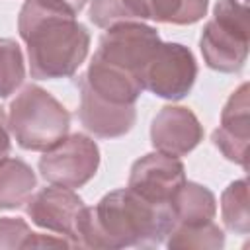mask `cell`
Listing matches in <instances>:
<instances>
[{"mask_svg": "<svg viewBox=\"0 0 250 250\" xmlns=\"http://www.w3.org/2000/svg\"><path fill=\"white\" fill-rule=\"evenodd\" d=\"M80 82H84L96 96L119 105H135L143 92V84L137 74L109 64L98 57H92L90 66Z\"/></svg>", "mask_w": 250, "mask_h": 250, "instance_id": "4fadbf2b", "label": "cell"}, {"mask_svg": "<svg viewBox=\"0 0 250 250\" xmlns=\"http://www.w3.org/2000/svg\"><path fill=\"white\" fill-rule=\"evenodd\" d=\"M10 148H12V143H10V127H8V117L0 105V164L10 156Z\"/></svg>", "mask_w": 250, "mask_h": 250, "instance_id": "7402d4cb", "label": "cell"}, {"mask_svg": "<svg viewBox=\"0 0 250 250\" xmlns=\"http://www.w3.org/2000/svg\"><path fill=\"white\" fill-rule=\"evenodd\" d=\"M18 31L27 45L29 72L37 80L68 78L88 57L86 25L55 0H25L18 16Z\"/></svg>", "mask_w": 250, "mask_h": 250, "instance_id": "6da1fadb", "label": "cell"}, {"mask_svg": "<svg viewBox=\"0 0 250 250\" xmlns=\"http://www.w3.org/2000/svg\"><path fill=\"white\" fill-rule=\"evenodd\" d=\"M250 139V104L248 84L242 82L229 98L221 111V125L213 131V143L230 162L246 168Z\"/></svg>", "mask_w": 250, "mask_h": 250, "instance_id": "8fae6325", "label": "cell"}, {"mask_svg": "<svg viewBox=\"0 0 250 250\" xmlns=\"http://www.w3.org/2000/svg\"><path fill=\"white\" fill-rule=\"evenodd\" d=\"M8 127L21 148L45 152L66 137L70 113L47 90L27 84L10 104Z\"/></svg>", "mask_w": 250, "mask_h": 250, "instance_id": "3957f363", "label": "cell"}, {"mask_svg": "<svg viewBox=\"0 0 250 250\" xmlns=\"http://www.w3.org/2000/svg\"><path fill=\"white\" fill-rule=\"evenodd\" d=\"M37 188V176L20 158H6L0 164V209L23 205Z\"/></svg>", "mask_w": 250, "mask_h": 250, "instance_id": "9a60e30c", "label": "cell"}, {"mask_svg": "<svg viewBox=\"0 0 250 250\" xmlns=\"http://www.w3.org/2000/svg\"><path fill=\"white\" fill-rule=\"evenodd\" d=\"M90 20L102 29H109L125 21L148 20V10L145 0H92Z\"/></svg>", "mask_w": 250, "mask_h": 250, "instance_id": "2e32d148", "label": "cell"}, {"mask_svg": "<svg viewBox=\"0 0 250 250\" xmlns=\"http://www.w3.org/2000/svg\"><path fill=\"white\" fill-rule=\"evenodd\" d=\"M248 6L238 0H219L199 39L205 64L219 72H238L248 59Z\"/></svg>", "mask_w": 250, "mask_h": 250, "instance_id": "277c9868", "label": "cell"}, {"mask_svg": "<svg viewBox=\"0 0 250 250\" xmlns=\"http://www.w3.org/2000/svg\"><path fill=\"white\" fill-rule=\"evenodd\" d=\"M160 43L154 27L145 25L143 21H125L104 33L94 57L139 76L141 68Z\"/></svg>", "mask_w": 250, "mask_h": 250, "instance_id": "ba28073f", "label": "cell"}, {"mask_svg": "<svg viewBox=\"0 0 250 250\" xmlns=\"http://www.w3.org/2000/svg\"><path fill=\"white\" fill-rule=\"evenodd\" d=\"M166 244L170 248H223L225 246V234L223 230L213 223L197 225V227H184L174 225V229L166 236Z\"/></svg>", "mask_w": 250, "mask_h": 250, "instance_id": "ffe728a7", "label": "cell"}, {"mask_svg": "<svg viewBox=\"0 0 250 250\" xmlns=\"http://www.w3.org/2000/svg\"><path fill=\"white\" fill-rule=\"evenodd\" d=\"M148 18L162 23L188 25L207 14L209 0H145Z\"/></svg>", "mask_w": 250, "mask_h": 250, "instance_id": "e0dca14e", "label": "cell"}, {"mask_svg": "<svg viewBox=\"0 0 250 250\" xmlns=\"http://www.w3.org/2000/svg\"><path fill=\"white\" fill-rule=\"evenodd\" d=\"M29 246H72L66 238H51L33 232L23 219L0 217V248H29Z\"/></svg>", "mask_w": 250, "mask_h": 250, "instance_id": "d6986e66", "label": "cell"}, {"mask_svg": "<svg viewBox=\"0 0 250 250\" xmlns=\"http://www.w3.org/2000/svg\"><path fill=\"white\" fill-rule=\"evenodd\" d=\"M186 182V168L178 156L150 152L131 166L127 188L150 203L170 205L176 189Z\"/></svg>", "mask_w": 250, "mask_h": 250, "instance_id": "9c48e42d", "label": "cell"}, {"mask_svg": "<svg viewBox=\"0 0 250 250\" xmlns=\"http://www.w3.org/2000/svg\"><path fill=\"white\" fill-rule=\"evenodd\" d=\"M55 2H59V4H62L64 8H68L70 12H74V14H78L84 6H86V2L88 0H55Z\"/></svg>", "mask_w": 250, "mask_h": 250, "instance_id": "603a6c76", "label": "cell"}, {"mask_svg": "<svg viewBox=\"0 0 250 250\" xmlns=\"http://www.w3.org/2000/svg\"><path fill=\"white\" fill-rule=\"evenodd\" d=\"M170 209L176 225L197 227L215 219L217 199L209 188L195 182H184L172 195Z\"/></svg>", "mask_w": 250, "mask_h": 250, "instance_id": "5bb4252c", "label": "cell"}, {"mask_svg": "<svg viewBox=\"0 0 250 250\" xmlns=\"http://www.w3.org/2000/svg\"><path fill=\"white\" fill-rule=\"evenodd\" d=\"M203 141V127L195 113L182 105H164L150 125V143L156 150L184 156Z\"/></svg>", "mask_w": 250, "mask_h": 250, "instance_id": "30bf717a", "label": "cell"}, {"mask_svg": "<svg viewBox=\"0 0 250 250\" xmlns=\"http://www.w3.org/2000/svg\"><path fill=\"white\" fill-rule=\"evenodd\" d=\"M143 90L178 102L189 94L197 78V62L182 43H160L141 68Z\"/></svg>", "mask_w": 250, "mask_h": 250, "instance_id": "5b68a950", "label": "cell"}, {"mask_svg": "<svg viewBox=\"0 0 250 250\" xmlns=\"http://www.w3.org/2000/svg\"><path fill=\"white\" fill-rule=\"evenodd\" d=\"M100 166V148L94 139L82 133H74L59 141L55 146L43 152L39 158L41 176L62 188H82L88 184Z\"/></svg>", "mask_w": 250, "mask_h": 250, "instance_id": "8992f818", "label": "cell"}, {"mask_svg": "<svg viewBox=\"0 0 250 250\" xmlns=\"http://www.w3.org/2000/svg\"><path fill=\"white\" fill-rule=\"evenodd\" d=\"M82 125L102 139H115L129 133L137 119L135 105L111 104L96 96L84 82H80V109Z\"/></svg>", "mask_w": 250, "mask_h": 250, "instance_id": "7c38bea8", "label": "cell"}, {"mask_svg": "<svg viewBox=\"0 0 250 250\" xmlns=\"http://www.w3.org/2000/svg\"><path fill=\"white\" fill-rule=\"evenodd\" d=\"M25 203V213L31 223L61 234L72 246H80L78 230L86 205L78 193H74L70 188L51 184V188H43L37 193L29 195Z\"/></svg>", "mask_w": 250, "mask_h": 250, "instance_id": "52a82bcc", "label": "cell"}, {"mask_svg": "<svg viewBox=\"0 0 250 250\" xmlns=\"http://www.w3.org/2000/svg\"><path fill=\"white\" fill-rule=\"evenodd\" d=\"M221 215L229 230L236 234H248L250 213H248V184L246 180H236L221 195Z\"/></svg>", "mask_w": 250, "mask_h": 250, "instance_id": "ac0fdd59", "label": "cell"}, {"mask_svg": "<svg viewBox=\"0 0 250 250\" xmlns=\"http://www.w3.org/2000/svg\"><path fill=\"white\" fill-rule=\"evenodd\" d=\"M23 55L16 41L0 37V98L12 96L23 82Z\"/></svg>", "mask_w": 250, "mask_h": 250, "instance_id": "44dd1931", "label": "cell"}, {"mask_svg": "<svg viewBox=\"0 0 250 250\" xmlns=\"http://www.w3.org/2000/svg\"><path fill=\"white\" fill-rule=\"evenodd\" d=\"M176 221L170 205L150 203L129 188L105 193L86 207L78 242L88 248H148L166 240Z\"/></svg>", "mask_w": 250, "mask_h": 250, "instance_id": "7a4b0ae2", "label": "cell"}]
</instances>
